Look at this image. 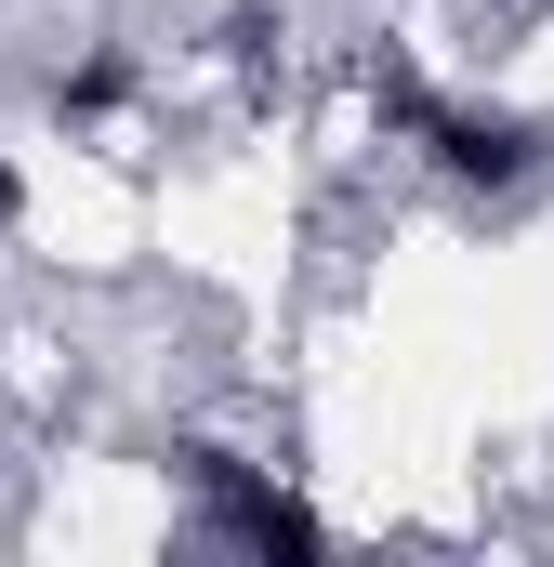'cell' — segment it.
<instances>
[{
    "label": "cell",
    "mask_w": 554,
    "mask_h": 567,
    "mask_svg": "<svg viewBox=\"0 0 554 567\" xmlns=\"http://www.w3.org/2000/svg\"><path fill=\"white\" fill-rule=\"evenodd\" d=\"M370 106H383V120L435 158V185H462V198H515V185L554 172V120H529V106H462V93H422L397 66L370 80Z\"/></svg>",
    "instance_id": "obj_1"
},
{
    "label": "cell",
    "mask_w": 554,
    "mask_h": 567,
    "mask_svg": "<svg viewBox=\"0 0 554 567\" xmlns=\"http://www.w3.org/2000/svg\"><path fill=\"white\" fill-rule=\"evenodd\" d=\"M185 488H198V528L212 542H252V555H317V502H290L277 475H252L238 449H185Z\"/></svg>",
    "instance_id": "obj_2"
},
{
    "label": "cell",
    "mask_w": 554,
    "mask_h": 567,
    "mask_svg": "<svg viewBox=\"0 0 554 567\" xmlns=\"http://www.w3.org/2000/svg\"><path fill=\"white\" fill-rule=\"evenodd\" d=\"M133 93H145V53H120V40H106V53H80V66L53 80V106H66V120H120Z\"/></svg>",
    "instance_id": "obj_3"
},
{
    "label": "cell",
    "mask_w": 554,
    "mask_h": 567,
    "mask_svg": "<svg viewBox=\"0 0 554 567\" xmlns=\"http://www.w3.org/2000/svg\"><path fill=\"white\" fill-rule=\"evenodd\" d=\"M13 212H27V172H13V158H0V225H13Z\"/></svg>",
    "instance_id": "obj_4"
}]
</instances>
